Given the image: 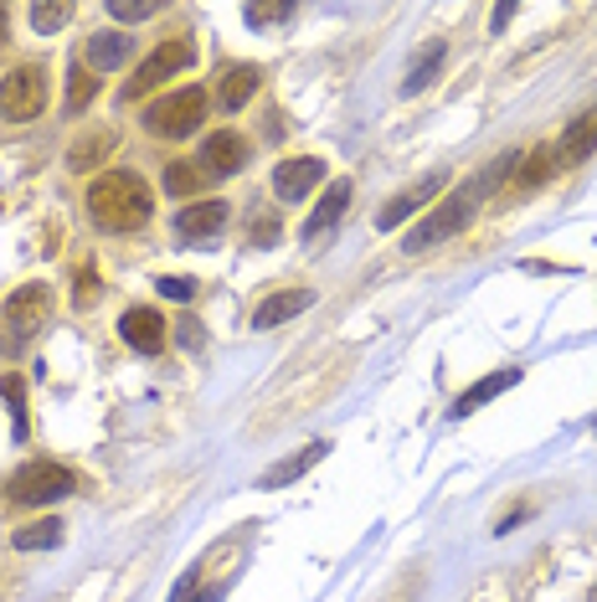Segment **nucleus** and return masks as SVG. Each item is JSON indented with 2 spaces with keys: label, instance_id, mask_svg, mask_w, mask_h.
I'll return each mask as SVG.
<instances>
[{
  "label": "nucleus",
  "instance_id": "f257e3e1",
  "mask_svg": "<svg viewBox=\"0 0 597 602\" xmlns=\"http://www.w3.org/2000/svg\"><path fill=\"white\" fill-rule=\"evenodd\" d=\"M88 216L104 232H135L155 216V197L135 170H108L88 186Z\"/></svg>",
  "mask_w": 597,
  "mask_h": 602
},
{
  "label": "nucleus",
  "instance_id": "f03ea898",
  "mask_svg": "<svg viewBox=\"0 0 597 602\" xmlns=\"http://www.w3.org/2000/svg\"><path fill=\"white\" fill-rule=\"evenodd\" d=\"M46 325H52V288L46 284H21L11 299L0 304V350H6V356L27 350Z\"/></svg>",
  "mask_w": 597,
  "mask_h": 602
},
{
  "label": "nucleus",
  "instance_id": "7ed1b4c3",
  "mask_svg": "<svg viewBox=\"0 0 597 602\" xmlns=\"http://www.w3.org/2000/svg\"><path fill=\"white\" fill-rule=\"evenodd\" d=\"M77 489L73 468L52 464V458H36V464H21L6 484V499L11 505H52V499H67Z\"/></svg>",
  "mask_w": 597,
  "mask_h": 602
},
{
  "label": "nucleus",
  "instance_id": "20e7f679",
  "mask_svg": "<svg viewBox=\"0 0 597 602\" xmlns=\"http://www.w3.org/2000/svg\"><path fill=\"white\" fill-rule=\"evenodd\" d=\"M474 201H479V186H469V191H459V197H448V201H438L428 216H422L412 232H407V253H422V247H438V242H448V237H459L463 226L474 222Z\"/></svg>",
  "mask_w": 597,
  "mask_h": 602
},
{
  "label": "nucleus",
  "instance_id": "39448f33",
  "mask_svg": "<svg viewBox=\"0 0 597 602\" xmlns=\"http://www.w3.org/2000/svg\"><path fill=\"white\" fill-rule=\"evenodd\" d=\"M201 119H207V88H180L145 108V129L155 139H186L201 129Z\"/></svg>",
  "mask_w": 597,
  "mask_h": 602
},
{
  "label": "nucleus",
  "instance_id": "423d86ee",
  "mask_svg": "<svg viewBox=\"0 0 597 602\" xmlns=\"http://www.w3.org/2000/svg\"><path fill=\"white\" fill-rule=\"evenodd\" d=\"M46 108V73L36 62H21L0 77V119L11 124H31Z\"/></svg>",
  "mask_w": 597,
  "mask_h": 602
},
{
  "label": "nucleus",
  "instance_id": "0eeeda50",
  "mask_svg": "<svg viewBox=\"0 0 597 602\" xmlns=\"http://www.w3.org/2000/svg\"><path fill=\"white\" fill-rule=\"evenodd\" d=\"M196 57V46L180 36V42H160L155 52H149L145 62L135 67V77H129V98H139V93H149L155 83H165V77H176L180 67H191Z\"/></svg>",
  "mask_w": 597,
  "mask_h": 602
},
{
  "label": "nucleus",
  "instance_id": "6e6552de",
  "mask_svg": "<svg viewBox=\"0 0 597 602\" xmlns=\"http://www.w3.org/2000/svg\"><path fill=\"white\" fill-rule=\"evenodd\" d=\"M443 186H448V170H433V176H422V181H412L407 191H397V197H391L387 207L376 211V226H381V232H391V226H402L407 216H418V211L428 207V201H433L438 191H443Z\"/></svg>",
  "mask_w": 597,
  "mask_h": 602
},
{
  "label": "nucleus",
  "instance_id": "1a4fd4ad",
  "mask_svg": "<svg viewBox=\"0 0 597 602\" xmlns=\"http://www.w3.org/2000/svg\"><path fill=\"white\" fill-rule=\"evenodd\" d=\"M320 181H325V160H314V155L279 160V170H273V197L279 201H304Z\"/></svg>",
  "mask_w": 597,
  "mask_h": 602
},
{
  "label": "nucleus",
  "instance_id": "9d476101",
  "mask_svg": "<svg viewBox=\"0 0 597 602\" xmlns=\"http://www.w3.org/2000/svg\"><path fill=\"white\" fill-rule=\"evenodd\" d=\"M201 170L207 176H238L242 166H248V139L232 135V129H217V135H207V145H201Z\"/></svg>",
  "mask_w": 597,
  "mask_h": 602
},
{
  "label": "nucleus",
  "instance_id": "9b49d317",
  "mask_svg": "<svg viewBox=\"0 0 597 602\" xmlns=\"http://www.w3.org/2000/svg\"><path fill=\"white\" fill-rule=\"evenodd\" d=\"M119 335H124V346L139 350V356H160L165 350V319L155 309H124Z\"/></svg>",
  "mask_w": 597,
  "mask_h": 602
},
{
  "label": "nucleus",
  "instance_id": "f8f14e48",
  "mask_svg": "<svg viewBox=\"0 0 597 602\" xmlns=\"http://www.w3.org/2000/svg\"><path fill=\"white\" fill-rule=\"evenodd\" d=\"M227 216H232V207H227L222 197L217 201H191V207H180L176 211V232L180 237H217V232H222L227 226Z\"/></svg>",
  "mask_w": 597,
  "mask_h": 602
},
{
  "label": "nucleus",
  "instance_id": "ddd939ff",
  "mask_svg": "<svg viewBox=\"0 0 597 602\" xmlns=\"http://www.w3.org/2000/svg\"><path fill=\"white\" fill-rule=\"evenodd\" d=\"M314 304V288H279V294H269V299L253 309V330H279L284 319L304 315Z\"/></svg>",
  "mask_w": 597,
  "mask_h": 602
},
{
  "label": "nucleus",
  "instance_id": "4468645a",
  "mask_svg": "<svg viewBox=\"0 0 597 602\" xmlns=\"http://www.w3.org/2000/svg\"><path fill=\"white\" fill-rule=\"evenodd\" d=\"M552 150H556V170L583 166L587 155L597 150V108H593V114H583V119H572V124H567V135L556 139Z\"/></svg>",
  "mask_w": 597,
  "mask_h": 602
},
{
  "label": "nucleus",
  "instance_id": "2eb2a0df",
  "mask_svg": "<svg viewBox=\"0 0 597 602\" xmlns=\"http://www.w3.org/2000/svg\"><path fill=\"white\" fill-rule=\"evenodd\" d=\"M521 366H505V371H490V377H479L469 392H459L453 397V418H469L474 406H484V402H494L500 392H510V387H521Z\"/></svg>",
  "mask_w": 597,
  "mask_h": 602
},
{
  "label": "nucleus",
  "instance_id": "dca6fc26",
  "mask_svg": "<svg viewBox=\"0 0 597 602\" xmlns=\"http://www.w3.org/2000/svg\"><path fill=\"white\" fill-rule=\"evenodd\" d=\"M345 207H350V181H335V186H329V191H325V197H320V207L310 211V222L298 226V237H304V242L325 237L329 226H335V222H341V216H345Z\"/></svg>",
  "mask_w": 597,
  "mask_h": 602
},
{
  "label": "nucleus",
  "instance_id": "f3484780",
  "mask_svg": "<svg viewBox=\"0 0 597 602\" xmlns=\"http://www.w3.org/2000/svg\"><path fill=\"white\" fill-rule=\"evenodd\" d=\"M258 83H263V73H258L253 62H238V67H227V73L217 77V104H222L227 114H238V108L258 93Z\"/></svg>",
  "mask_w": 597,
  "mask_h": 602
},
{
  "label": "nucleus",
  "instance_id": "a211bd4d",
  "mask_svg": "<svg viewBox=\"0 0 597 602\" xmlns=\"http://www.w3.org/2000/svg\"><path fill=\"white\" fill-rule=\"evenodd\" d=\"M325 453H329V443H325V437H320V443H310V448H304V453H289L284 464H273L269 474L258 479V489H289V484H294V479H304V474H310V468L320 464Z\"/></svg>",
  "mask_w": 597,
  "mask_h": 602
},
{
  "label": "nucleus",
  "instance_id": "6ab92c4d",
  "mask_svg": "<svg viewBox=\"0 0 597 602\" xmlns=\"http://www.w3.org/2000/svg\"><path fill=\"white\" fill-rule=\"evenodd\" d=\"M129 52H135V36H129V31H98V36H88V62L98 67V73L124 67Z\"/></svg>",
  "mask_w": 597,
  "mask_h": 602
},
{
  "label": "nucleus",
  "instance_id": "aec40b11",
  "mask_svg": "<svg viewBox=\"0 0 597 602\" xmlns=\"http://www.w3.org/2000/svg\"><path fill=\"white\" fill-rule=\"evenodd\" d=\"M62 520H31V526L11 530V546L15 551H52V546H62Z\"/></svg>",
  "mask_w": 597,
  "mask_h": 602
},
{
  "label": "nucleus",
  "instance_id": "412c9836",
  "mask_svg": "<svg viewBox=\"0 0 597 602\" xmlns=\"http://www.w3.org/2000/svg\"><path fill=\"white\" fill-rule=\"evenodd\" d=\"M114 139H119V135H114V129H98V135H83V139H77V145H73V150H67V166H73V170H93V166H98V160H104L108 150H114Z\"/></svg>",
  "mask_w": 597,
  "mask_h": 602
},
{
  "label": "nucleus",
  "instance_id": "4be33fe9",
  "mask_svg": "<svg viewBox=\"0 0 597 602\" xmlns=\"http://www.w3.org/2000/svg\"><path fill=\"white\" fill-rule=\"evenodd\" d=\"M201 181H207V170L191 166V160H176V166H165V191L176 201H191L196 191H201Z\"/></svg>",
  "mask_w": 597,
  "mask_h": 602
},
{
  "label": "nucleus",
  "instance_id": "5701e85b",
  "mask_svg": "<svg viewBox=\"0 0 597 602\" xmlns=\"http://www.w3.org/2000/svg\"><path fill=\"white\" fill-rule=\"evenodd\" d=\"M438 67H443V42H433V46H428V57H418L412 67H407L402 93H422V88H428V83L438 77Z\"/></svg>",
  "mask_w": 597,
  "mask_h": 602
},
{
  "label": "nucleus",
  "instance_id": "b1692460",
  "mask_svg": "<svg viewBox=\"0 0 597 602\" xmlns=\"http://www.w3.org/2000/svg\"><path fill=\"white\" fill-rule=\"evenodd\" d=\"M525 166H515V176H521V186H541L546 176H556V150L552 145H541V150L521 155Z\"/></svg>",
  "mask_w": 597,
  "mask_h": 602
},
{
  "label": "nucleus",
  "instance_id": "393cba45",
  "mask_svg": "<svg viewBox=\"0 0 597 602\" xmlns=\"http://www.w3.org/2000/svg\"><path fill=\"white\" fill-rule=\"evenodd\" d=\"M93 93H98V77H88L83 62H73V73H67V114H83L93 104Z\"/></svg>",
  "mask_w": 597,
  "mask_h": 602
},
{
  "label": "nucleus",
  "instance_id": "a878e982",
  "mask_svg": "<svg viewBox=\"0 0 597 602\" xmlns=\"http://www.w3.org/2000/svg\"><path fill=\"white\" fill-rule=\"evenodd\" d=\"M0 397L11 402V433L27 437V381H21V377H0Z\"/></svg>",
  "mask_w": 597,
  "mask_h": 602
},
{
  "label": "nucleus",
  "instance_id": "bb28decb",
  "mask_svg": "<svg viewBox=\"0 0 597 602\" xmlns=\"http://www.w3.org/2000/svg\"><path fill=\"white\" fill-rule=\"evenodd\" d=\"M248 242L253 247H279V216L273 211H248Z\"/></svg>",
  "mask_w": 597,
  "mask_h": 602
},
{
  "label": "nucleus",
  "instance_id": "cd10ccee",
  "mask_svg": "<svg viewBox=\"0 0 597 602\" xmlns=\"http://www.w3.org/2000/svg\"><path fill=\"white\" fill-rule=\"evenodd\" d=\"M67 21H73V6H67V0H57V6H31V27L42 31V36L62 31Z\"/></svg>",
  "mask_w": 597,
  "mask_h": 602
},
{
  "label": "nucleus",
  "instance_id": "c85d7f7f",
  "mask_svg": "<svg viewBox=\"0 0 597 602\" xmlns=\"http://www.w3.org/2000/svg\"><path fill=\"white\" fill-rule=\"evenodd\" d=\"M108 15L139 27V21H149V15H160V6H155V0H108Z\"/></svg>",
  "mask_w": 597,
  "mask_h": 602
},
{
  "label": "nucleus",
  "instance_id": "c756f323",
  "mask_svg": "<svg viewBox=\"0 0 597 602\" xmlns=\"http://www.w3.org/2000/svg\"><path fill=\"white\" fill-rule=\"evenodd\" d=\"M289 15H294V6L273 0V6H248V11H242V21H248V27H273V21H289Z\"/></svg>",
  "mask_w": 597,
  "mask_h": 602
},
{
  "label": "nucleus",
  "instance_id": "7c9ffc66",
  "mask_svg": "<svg viewBox=\"0 0 597 602\" xmlns=\"http://www.w3.org/2000/svg\"><path fill=\"white\" fill-rule=\"evenodd\" d=\"M98 294H104V284H98V268H83V273H77L73 304H77V309H88V304H98Z\"/></svg>",
  "mask_w": 597,
  "mask_h": 602
},
{
  "label": "nucleus",
  "instance_id": "2f4dec72",
  "mask_svg": "<svg viewBox=\"0 0 597 602\" xmlns=\"http://www.w3.org/2000/svg\"><path fill=\"white\" fill-rule=\"evenodd\" d=\"M155 288H160L165 299H176V304H186L196 294V278H176V273H170V278H155Z\"/></svg>",
  "mask_w": 597,
  "mask_h": 602
},
{
  "label": "nucleus",
  "instance_id": "473e14b6",
  "mask_svg": "<svg viewBox=\"0 0 597 602\" xmlns=\"http://www.w3.org/2000/svg\"><path fill=\"white\" fill-rule=\"evenodd\" d=\"M176 325H180V340H186V346H201V319L186 315V319H176Z\"/></svg>",
  "mask_w": 597,
  "mask_h": 602
},
{
  "label": "nucleus",
  "instance_id": "72a5a7b5",
  "mask_svg": "<svg viewBox=\"0 0 597 602\" xmlns=\"http://www.w3.org/2000/svg\"><path fill=\"white\" fill-rule=\"evenodd\" d=\"M510 15H515V6H494V11H490V27H494V31H505V27H510Z\"/></svg>",
  "mask_w": 597,
  "mask_h": 602
},
{
  "label": "nucleus",
  "instance_id": "f704fd0d",
  "mask_svg": "<svg viewBox=\"0 0 597 602\" xmlns=\"http://www.w3.org/2000/svg\"><path fill=\"white\" fill-rule=\"evenodd\" d=\"M6 27H11V11L0 6V42H6Z\"/></svg>",
  "mask_w": 597,
  "mask_h": 602
},
{
  "label": "nucleus",
  "instance_id": "c9c22d12",
  "mask_svg": "<svg viewBox=\"0 0 597 602\" xmlns=\"http://www.w3.org/2000/svg\"><path fill=\"white\" fill-rule=\"evenodd\" d=\"M593 427H597V422H593Z\"/></svg>",
  "mask_w": 597,
  "mask_h": 602
}]
</instances>
